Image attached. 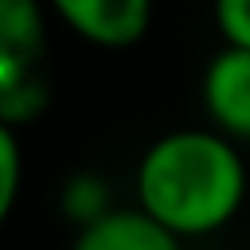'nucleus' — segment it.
<instances>
[{
  "instance_id": "nucleus-3",
  "label": "nucleus",
  "mask_w": 250,
  "mask_h": 250,
  "mask_svg": "<svg viewBox=\"0 0 250 250\" xmlns=\"http://www.w3.org/2000/svg\"><path fill=\"white\" fill-rule=\"evenodd\" d=\"M47 12L98 51L137 47L156 16V0H43Z\"/></svg>"
},
{
  "instance_id": "nucleus-5",
  "label": "nucleus",
  "mask_w": 250,
  "mask_h": 250,
  "mask_svg": "<svg viewBox=\"0 0 250 250\" xmlns=\"http://www.w3.org/2000/svg\"><path fill=\"white\" fill-rule=\"evenodd\" d=\"M66 250H184V242L160 230L137 207H113L98 223L74 230Z\"/></svg>"
},
{
  "instance_id": "nucleus-2",
  "label": "nucleus",
  "mask_w": 250,
  "mask_h": 250,
  "mask_svg": "<svg viewBox=\"0 0 250 250\" xmlns=\"http://www.w3.org/2000/svg\"><path fill=\"white\" fill-rule=\"evenodd\" d=\"M51 105L47 4L0 0V121L23 129Z\"/></svg>"
},
{
  "instance_id": "nucleus-1",
  "label": "nucleus",
  "mask_w": 250,
  "mask_h": 250,
  "mask_svg": "<svg viewBox=\"0 0 250 250\" xmlns=\"http://www.w3.org/2000/svg\"><path fill=\"white\" fill-rule=\"evenodd\" d=\"M246 195V152L211 125L160 133L133 172V207L180 242L227 230L242 215Z\"/></svg>"
},
{
  "instance_id": "nucleus-4",
  "label": "nucleus",
  "mask_w": 250,
  "mask_h": 250,
  "mask_svg": "<svg viewBox=\"0 0 250 250\" xmlns=\"http://www.w3.org/2000/svg\"><path fill=\"white\" fill-rule=\"evenodd\" d=\"M199 105L211 129L250 145V51L219 47L199 74Z\"/></svg>"
},
{
  "instance_id": "nucleus-8",
  "label": "nucleus",
  "mask_w": 250,
  "mask_h": 250,
  "mask_svg": "<svg viewBox=\"0 0 250 250\" xmlns=\"http://www.w3.org/2000/svg\"><path fill=\"white\" fill-rule=\"evenodd\" d=\"M211 20L223 47L250 51V0H211Z\"/></svg>"
},
{
  "instance_id": "nucleus-7",
  "label": "nucleus",
  "mask_w": 250,
  "mask_h": 250,
  "mask_svg": "<svg viewBox=\"0 0 250 250\" xmlns=\"http://www.w3.org/2000/svg\"><path fill=\"white\" fill-rule=\"evenodd\" d=\"M20 188H23V145H20V129H12V125L0 121V227L16 211Z\"/></svg>"
},
{
  "instance_id": "nucleus-6",
  "label": "nucleus",
  "mask_w": 250,
  "mask_h": 250,
  "mask_svg": "<svg viewBox=\"0 0 250 250\" xmlns=\"http://www.w3.org/2000/svg\"><path fill=\"white\" fill-rule=\"evenodd\" d=\"M113 207H117V203H113V191H109V184H105L98 172H74V176H66V184H62V191H59V211H62V219H66L74 230L98 223V219L109 215Z\"/></svg>"
}]
</instances>
